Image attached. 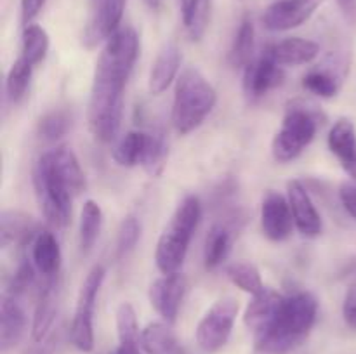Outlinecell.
I'll use <instances>...</instances> for the list:
<instances>
[{
  "label": "cell",
  "mask_w": 356,
  "mask_h": 354,
  "mask_svg": "<svg viewBox=\"0 0 356 354\" xmlns=\"http://www.w3.org/2000/svg\"><path fill=\"white\" fill-rule=\"evenodd\" d=\"M2 229H0V242L3 248L14 243L30 242L35 233V222L30 215L19 210H3L2 212Z\"/></svg>",
  "instance_id": "obj_25"
},
{
  "label": "cell",
  "mask_w": 356,
  "mask_h": 354,
  "mask_svg": "<svg viewBox=\"0 0 356 354\" xmlns=\"http://www.w3.org/2000/svg\"><path fill=\"white\" fill-rule=\"evenodd\" d=\"M167 156H169V144L162 132H152L146 137V148L145 155H143L141 165L145 167L146 172L149 176L156 177L162 174L163 167H165Z\"/></svg>",
  "instance_id": "obj_32"
},
{
  "label": "cell",
  "mask_w": 356,
  "mask_h": 354,
  "mask_svg": "<svg viewBox=\"0 0 356 354\" xmlns=\"http://www.w3.org/2000/svg\"><path fill=\"white\" fill-rule=\"evenodd\" d=\"M284 78V66L278 65L271 58L270 52L264 49V52L259 58L252 59L243 68V92H245L249 101H257L266 96L270 90L282 85Z\"/></svg>",
  "instance_id": "obj_10"
},
{
  "label": "cell",
  "mask_w": 356,
  "mask_h": 354,
  "mask_svg": "<svg viewBox=\"0 0 356 354\" xmlns=\"http://www.w3.org/2000/svg\"><path fill=\"white\" fill-rule=\"evenodd\" d=\"M218 103V92L198 68H186L176 82L172 103V124L186 135L204 124Z\"/></svg>",
  "instance_id": "obj_4"
},
{
  "label": "cell",
  "mask_w": 356,
  "mask_h": 354,
  "mask_svg": "<svg viewBox=\"0 0 356 354\" xmlns=\"http://www.w3.org/2000/svg\"><path fill=\"white\" fill-rule=\"evenodd\" d=\"M336 2L348 19H355L356 17V0H336Z\"/></svg>",
  "instance_id": "obj_42"
},
{
  "label": "cell",
  "mask_w": 356,
  "mask_h": 354,
  "mask_svg": "<svg viewBox=\"0 0 356 354\" xmlns=\"http://www.w3.org/2000/svg\"><path fill=\"white\" fill-rule=\"evenodd\" d=\"M49 51V35L40 24H26L23 30V45H21V58L31 66L40 65Z\"/></svg>",
  "instance_id": "obj_31"
},
{
  "label": "cell",
  "mask_w": 356,
  "mask_h": 354,
  "mask_svg": "<svg viewBox=\"0 0 356 354\" xmlns=\"http://www.w3.org/2000/svg\"><path fill=\"white\" fill-rule=\"evenodd\" d=\"M318 302L309 292H296L282 301L270 323L254 333L256 354H289L312 332Z\"/></svg>",
  "instance_id": "obj_2"
},
{
  "label": "cell",
  "mask_w": 356,
  "mask_h": 354,
  "mask_svg": "<svg viewBox=\"0 0 356 354\" xmlns=\"http://www.w3.org/2000/svg\"><path fill=\"white\" fill-rule=\"evenodd\" d=\"M115 354H141V351H139L138 342L136 344L118 342V347H117V351H115Z\"/></svg>",
  "instance_id": "obj_43"
},
{
  "label": "cell",
  "mask_w": 356,
  "mask_h": 354,
  "mask_svg": "<svg viewBox=\"0 0 356 354\" xmlns=\"http://www.w3.org/2000/svg\"><path fill=\"white\" fill-rule=\"evenodd\" d=\"M49 155H51L56 170L63 177L66 186L70 187L73 196H79L86 189V174H83L73 149L68 146H56V148L49 149Z\"/></svg>",
  "instance_id": "obj_23"
},
{
  "label": "cell",
  "mask_w": 356,
  "mask_h": 354,
  "mask_svg": "<svg viewBox=\"0 0 356 354\" xmlns=\"http://www.w3.org/2000/svg\"><path fill=\"white\" fill-rule=\"evenodd\" d=\"M181 68V51L176 44H165L156 54L148 76L149 92L159 96L176 80Z\"/></svg>",
  "instance_id": "obj_17"
},
{
  "label": "cell",
  "mask_w": 356,
  "mask_h": 354,
  "mask_svg": "<svg viewBox=\"0 0 356 354\" xmlns=\"http://www.w3.org/2000/svg\"><path fill=\"white\" fill-rule=\"evenodd\" d=\"M70 115L65 110H52L45 113L38 121V135L44 141H58L68 132L70 128Z\"/></svg>",
  "instance_id": "obj_35"
},
{
  "label": "cell",
  "mask_w": 356,
  "mask_h": 354,
  "mask_svg": "<svg viewBox=\"0 0 356 354\" xmlns=\"http://www.w3.org/2000/svg\"><path fill=\"white\" fill-rule=\"evenodd\" d=\"M21 297L6 294L0 305V347L9 351L16 347L26 332V312Z\"/></svg>",
  "instance_id": "obj_16"
},
{
  "label": "cell",
  "mask_w": 356,
  "mask_h": 354,
  "mask_svg": "<svg viewBox=\"0 0 356 354\" xmlns=\"http://www.w3.org/2000/svg\"><path fill=\"white\" fill-rule=\"evenodd\" d=\"M101 226H103V210L99 203L94 200H87L80 212L79 224V243L82 252H89L99 236Z\"/></svg>",
  "instance_id": "obj_29"
},
{
  "label": "cell",
  "mask_w": 356,
  "mask_h": 354,
  "mask_svg": "<svg viewBox=\"0 0 356 354\" xmlns=\"http://www.w3.org/2000/svg\"><path fill=\"white\" fill-rule=\"evenodd\" d=\"M145 3L149 7V9L156 10V9H160V3H162V0H145Z\"/></svg>",
  "instance_id": "obj_44"
},
{
  "label": "cell",
  "mask_w": 356,
  "mask_h": 354,
  "mask_svg": "<svg viewBox=\"0 0 356 354\" xmlns=\"http://www.w3.org/2000/svg\"><path fill=\"white\" fill-rule=\"evenodd\" d=\"M282 301H284V295L271 290V288H264L261 294L252 295V301L249 302L245 314H243V321H245L247 328L252 330L254 333L263 330L277 314Z\"/></svg>",
  "instance_id": "obj_21"
},
{
  "label": "cell",
  "mask_w": 356,
  "mask_h": 354,
  "mask_svg": "<svg viewBox=\"0 0 356 354\" xmlns=\"http://www.w3.org/2000/svg\"><path fill=\"white\" fill-rule=\"evenodd\" d=\"M214 0H183V21L188 37L193 42L204 38L212 16Z\"/></svg>",
  "instance_id": "obj_26"
},
{
  "label": "cell",
  "mask_w": 356,
  "mask_h": 354,
  "mask_svg": "<svg viewBox=\"0 0 356 354\" xmlns=\"http://www.w3.org/2000/svg\"><path fill=\"white\" fill-rule=\"evenodd\" d=\"M31 179H33L35 198L49 224L56 228L68 226L70 217H72V200L75 196L56 170L49 151L38 156L33 165Z\"/></svg>",
  "instance_id": "obj_5"
},
{
  "label": "cell",
  "mask_w": 356,
  "mask_h": 354,
  "mask_svg": "<svg viewBox=\"0 0 356 354\" xmlns=\"http://www.w3.org/2000/svg\"><path fill=\"white\" fill-rule=\"evenodd\" d=\"M266 51L280 66L308 65L320 54V45L306 38L291 37L268 45Z\"/></svg>",
  "instance_id": "obj_19"
},
{
  "label": "cell",
  "mask_w": 356,
  "mask_h": 354,
  "mask_svg": "<svg viewBox=\"0 0 356 354\" xmlns=\"http://www.w3.org/2000/svg\"><path fill=\"white\" fill-rule=\"evenodd\" d=\"M202 217V203L198 196L190 194L184 198L174 210L169 224L163 228L155 250L156 267L162 274L179 273L188 248H190L191 236L197 229Z\"/></svg>",
  "instance_id": "obj_3"
},
{
  "label": "cell",
  "mask_w": 356,
  "mask_h": 354,
  "mask_svg": "<svg viewBox=\"0 0 356 354\" xmlns=\"http://www.w3.org/2000/svg\"><path fill=\"white\" fill-rule=\"evenodd\" d=\"M117 333H118V342H127L136 344L139 342V325H138V316H136L134 307L129 302H122L117 307Z\"/></svg>",
  "instance_id": "obj_36"
},
{
  "label": "cell",
  "mask_w": 356,
  "mask_h": 354,
  "mask_svg": "<svg viewBox=\"0 0 356 354\" xmlns=\"http://www.w3.org/2000/svg\"><path fill=\"white\" fill-rule=\"evenodd\" d=\"M146 137H148V134L139 130H131L125 135H122L120 141L115 144L113 153H111L117 165L131 169V167L141 163L146 148Z\"/></svg>",
  "instance_id": "obj_28"
},
{
  "label": "cell",
  "mask_w": 356,
  "mask_h": 354,
  "mask_svg": "<svg viewBox=\"0 0 356 354\" xmlns=\"http://www.w3.org/2000/svg\"><path fill=\"white\" fill-rule=\"evenodd\" d=\"M294 215L284 194L268 191L261 203V228L271 242H285L294 231Z\"/></svg>",
  "instance_id": "obj_13"
},
{
  "label": "cell",
  "mask_w": 356,
  "mask_h": 354,
  "mask_svg": "<svg viewBox=\"0 0 356 354\" xmlns=\"http://www.w3.org/2000/svg\"><path fill=\"white\" fill-rule=\"evenodd\" d=\"M325 0H278L266 7L263 24L270 31H289L309 21Z\"/></svg>",
  "instance_id": "obj_11"
},
{
  "label": "cell",
  "mask_w": 356,
  "mask_h": 354,
  "mask_svg": "<svg viewBox=\"0 0 356 354\" xmlns=\"http://www.w3.org/2000/svg\"><path fill=\"white\" fill-rule=\"evenodd\" d=\"M232 250V233L226 226L214 224L209 229L204 246V264L207 271H214L221 266Z\"/></svg>",
  "instance_id": "obj_27"
},
{
  "label": "cell",
  "mask_w": 356,
  "mask_h": 354,
  "mask_svg": "<svg viewBox=\"0 0 356 354\" xmlns=\"http://www.w3.org/2000/svg\"><path fill=\"white\" fill-rule=\"evenodd\" d=\"M59 307V281L56 276H52L44 288L38 294L37 307H35L33 316V326H31V335H33L35 342H40L47 337L51 332L52 325H54L56 314H58Z\"/></svg>",
  "instance_id": "obj_18"
},
{
  "label": "cell",
  "mask_w": 356,
  "mask_h": 354,
  "mask_svg": "<svg viewBox=\"0 0 356 354\" xmlns=\"http://www.w3.org/2000/svg\"><path fill=\"white\" fill-rule=\"evenodd\" d=\"M45 2L47 0H21V21H23L24 26L38 16Z\"/></svg>",
  "instance_id": "obj_41"
},
{
  "label": "cell",
  "mask_w": 356,
  "mask_h": 354,
  "mask_svg": "<svg viewBox=\"0 0 356 354\" xmlns=\"http://www.w3.org/2000/svg\"><path fill=\"white\" fill-rule=\"evenodd\" d=\"M31 260L35 267L44 276H58L61 267V248L51 231H38L31 243Z\"/></svg>",
  "instance_id": "obj_20"
},
{
  "label": "cell",
  "mask_w": 356,
  "mask_h": 354,
  "mask_svg": "<svg viewBox=\"0 0 356 354\" xmlns=\"http://www.w3.org/2000/svg\"><path fill=\"white\" fill-rule=\"evenodd\" d=\"M35 264H30L28 260H23V262L17 266V269L14 271L13 278H10L9 288H7V294L16 295V297H21L28 288L33 285L35 281Z\"/></svg>",
  "instance_id": "obj_38"
},
{
  "label": "cell",
  "mask_w": 356,
  "mask_h": 354,
  "mask_svg": "<svg viewBox=\"0 0 356 354\" xmlns=\"http://www.w3.org/2000/svg\"><path fill=\"white\" fill-rule=\"evenodd\" d=\"M141 236V222L134 215H127L118 228L117 236V257H127L136 248Z\"/></svg>",
  "instance_id": "obj_37"
},
{
  "label": "cell",
  "mask_w": 356,
  "mask_h": 354,
  "mask_svg": "<svg viewBox=\"0 0 356 354\" xmlns=\"http://www.w3.org/2000/svg\"><path fill=\"white\" fill-rule=\"evenodd\" d=\"M139 56V37L132 26H120L97 58L90 87L87 121L97 141L117 137L124 113V89Z\"/></svg>",
  "instance_id": "obj_1"
},
{
  "label": "cell",
  "mask_w": 356,
  "mask_h": 354,
  "mask_svg": "<svg viewBox=\"0 0 356 354\" xmlns=\"http://www.w3.org/2000/svg\"><path fill=\"white\" fill-rule=\"evenodd\" d=\"M339 200L344 210L356 221V183H344L339 189Z\"/></svg>",
  "instance_id": "obj_40"
},
{
  "label": "cell",
  "mask_w": 356,
  "mask_h": 354,
  "mask_svg": "<svg viewBox=\"0 0 356 354\" xmlns=\"http://www.w3.org/2000/svg\"><path fill=\"white\" fill-rule=\"evenodd\" d=\"M254 47H256V30L249 17H243L236 30L235 40H233L232 51H229V61L235 68H245L254 59Z\"/></svg>",
  "instance_id": "obj_30"
},
{
  "label": "cell",
  "mask_w": 356,
  "mask_h": 354,
  "mask_svg": "<svg viewBox=\"0 0 356 354\" xmlns=\"http://www.w3.org/2000/svg\"><path fill=\"white\" fill-rule=\"evenodd\" d=\"M238 302L233 297H222L211 305L197 326V344L204 353H218L232 335L233 325L238 316Z\"/></svg>",
  "instance_id": "obj_8"
},
{
  "label": "cell",
  "mask_w": 356,
  "mask_h": 354,
  "mask_svg": "<svg viewBox=\"0 0 356 354\" xmlns=\"http://www.w3.org/2000/svg\"><path fill=\"white\" fill-rule=\"evenodd\" d=\"M31 71H33V66L28 61H24L21 56L13 62V66H10L6 80V92L7 99L13 104H17L24 96H26L28 87H30Z\"/></svg>",
  "instance_id": "obj_33"
},
{
  "label": "cell",
  "mask_w": 356,
  "mask_h": 354,
  "mask_svg": "<svg viewBox=\"0 0 356 354\" xmlns=\"http://www.w3.org/2000/svg\"><path fill=\"white\" fill-rule=\"evenodd\" d=\"M104 276H106V269L101 264H96L87 273L80 287L79 297H76L75 312H73L72 326H70V339L73 346L82 353H90L94 349V307H96Z\"/></svg>",
  "instance_id": "obj_6"
},
{
  "label": "cell",
  "mask_w": 356,
  "mask_h": 354,
  "mask_svg": "<svg viewBox=\"0 0 356 354\" xmlns=\"http://www.w3.org/2000/svg\"><path fill=\"white\" fill-rule=\"evenodd\" d=\"M343 316L346 325L351 330H356V283L348 288L346 297H344L343 302Z\"/></svg>",
  "instance_id": "obj_39"
},
{
  "label": "cell",
  "mask_w": 356,
  "mask_h": 354,
  "mask_svg": "<svg viewBox=\"0 0 356 354\" xmlns=\"http://www.w3.org/2000/svg\"><path fill=\"white\" fill-rule=\"evenodd\" d=\"M346 71L348 59L336 52V54H330L327 58L325 65L306 73L305 78H302V87L315 96L329 99L339 92Z\"/></svg>",
  "instance_id": "obj_14"
},
{
  "label": "cell",
  "mask_w": 356,
  "mask_h": 354,
  "mask_svg": "<svg viewBox=\"0 0 356 354\" xmlns=\"http://www.w3.org/2000/svg\"><path fill=\"white\" fill-rule=\"evenodd\" d=\"M127 0H89V17L82 42L87 49L106 44L118 31Z\"/></svg>",
  "instance_id": "obj_9"
},
{
  "label": "cell",
  "mask_w": 356,
  "mask_h": 354,
  "mask_svg": "<svg viewBox=\"0 0 356 354\" xmlns=\"http://www.w3.org/2000/svg\"><path fill=\"white\" fill-rule=\"evenodd\" d=\"M316 120L308 110L292 106L285 113L282 127L275 134L271 142L273 158L280 163L292 162L315 139Z\"/></svg>",
  "instance_id": "obj_7"
},
{
  "label": "cell",
  "mask_w": 356,
  "mask_h": 354,
  "mask_svg": "<svg viewBox=\"0 0 356 354\" xmlns=\"http://www.w3.org/2000/svg\"><path fill=\"white\" fill-rule=\"evenodd\" d=\"M229 281H232L235 287H238L240 290L247 292L250 295H257L264 290L263 278H261L259 269H257L254 264L245 262V260H240V262H233L232 266L226 271Z\"/></svg>",
  "instance_id": "obj_34"
},
{
  "label": "cell",
  "mask_w": 356,
  "mask_h": 354,
  "mask_svg": "<svg viewBox=\"0 0 356 354\" xmlns=\"http://www.w3.org/2000/svg\"><path fill=\"white\" fill-rule=\"evenodd\" d=\"M139 344L148 354H179V346L169 323H149L141 330Z\"/></svg>",
  "instance_id": "obj_24"
},
{
  "label": "cell",
  "mask_w": 356,
  "mask_h": 354,
  "mask_svg": "<svg viewBox=\"0 0 356 354\" xmlns=\"http://www.w3.org/2000/svg\"><path fill=\"white\" fill-rule=\"evenodd\" d=\"M327 142H329V149L339 160L344 170L356 163V128L353 121L348 118L337 120L330 128Z\"/></svg>",
  "instance_id": "obj_22"
},
{
  "label": "cell",
  "mask_w": 356,
  "mask_h": 354,
  "mask_svg": "<svg viewBox=\"0 0 356 354\" xmlns=\"http://www.w3.org/2000/svg\"><path fill=\"white\" fill-rule=\"evenodd\" d=\"M287 200L291 203V210L292 215H294L298 231L306 238H316L322 233V219H320L315 203H313L308 189H306L301 180H289Z\"/></svg>",
  "instance_id": "obj_15"
},
{
  "label": "cell",
  "mask_w": 356,
  "mask_h": 354,
  "mask_svg": "<svg viewBox=\"0 0 356 354\" xmlns=\"http://www.w3.org/2000/svg\"><path fill=\"white\" fill-rule=\"evenodd\" d=\"M186 276L181 271L179 273L163 274L149 285V302H152L153 309L162 316L163 321L169 323V325L176 321L184 294H186Z\"/></svg>",
  "instance_id": "obj_12"
}]
</instances>
